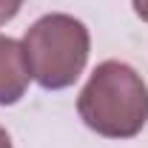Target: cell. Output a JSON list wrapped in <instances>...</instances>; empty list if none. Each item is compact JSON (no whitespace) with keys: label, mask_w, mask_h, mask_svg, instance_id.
I'll return each instance as SVG.
<instances>
[{"label":"cell","mask_w":148,"mask_h":148,"mask_svg":"<svg viewBox=\"0 0 148 148\" xmlns=\"http://www.w3.org/2000/svg\"><path fill=\"white\" fill-rule=\"evenodd\" d=\"M134 12L148 23V0H134Z\"/></svg>","instance_id":"obj_5"},{"label":"cell","mask_w":148,"mask_h":148,"mask_svg":"<svg viewBox=\"0 0 148 148\" xmlns=\"http://www.w3.org/2000/svg\"><path fill=\"white\" fill-rule=\"evenodd\" d=\"M20 6H23V0H0V26L14 17L20 12Z\"/></svg>","instance_id":"obj_4"},{"label":"cell","mask_w":148,"mask_h":148,"mask_svg":"<svg viewBox=\"0 0 148 148\" xmlns=\"http://www.w3.org/2000/svg\"><path fill=\"white\" fill-rule=\"evenodd\" d=\"M0 148H12V140H9V134L0 128Z\"/></svg>","instance_id":"obj_6"},{"label":"cell","mask_w":148,"mask_h":148,"mask_svg":"<svg viewBox=\"0 0 148 148\" xmlns=\"http://www.w3.org/2000/svg\"><path fill=\"white\" fill-rule=\"evenodd\" d=\"M29 71L49 91L69 88L88 60V29L69 14H46L23 37Z\"/></svg>","instance_id":"obj_2"},{"label":"cell","mask_w":148,"mask_h":148,"mask_svg":"<svg viewBox=\"0 0 148 148\" xmlns=\"http://www.w3.org/2000/svg\"><path fill=\"white\" fill-rule=\"evenodd\" d=\"M77 111L91 131L111 140H128L143 131L148 120V88L131 66L106 60L80 91Z\"/></svg>","instance_id":"obj_1"},{"label":"cell","mask_w":148,"mask_h":148,"mask_svg":"<svg viewBox=\"0 0 148 148\" xmlns=\"http://www.w3.org/2000/svg\"><path fill=\"white\" fill-rule=\"evenodd\" d=\"M29 80L32 71L26 63L23 43L0 34V106L17 103L29 88Z\"/></svg>","instance_id":"obj_3"}]
</instances>
